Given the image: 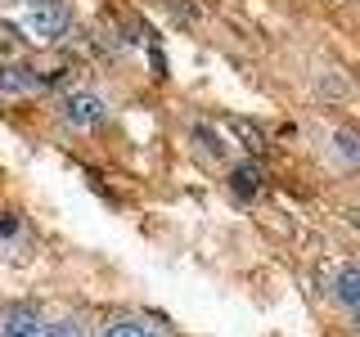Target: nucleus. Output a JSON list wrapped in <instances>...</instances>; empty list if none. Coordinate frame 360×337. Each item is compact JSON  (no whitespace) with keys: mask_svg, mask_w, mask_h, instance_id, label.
<instances>
[{"mask_svg":"<svg viewBox=\"0 0 360 337\" xmlns=\"http://www.w3.org/2000/svg\"><path fill=\"white\" fill-rule=\"evenodd\" d=\"M22 27L37 45H54L72 32V9H68V0H41V5L22 9Z\"/></svg>","mask_w":360,"mask_h":337,"instance_id":"1","label":"nucleus"},{"mask_svg":"<svg viewBox=\"0 0 360 337\" xmlns=\"http://www.w3.org/2000/svg\"><path fill=\"white\" fill-rule=\"evenodd\" d=\"M104 117H108V104H104V95H95V90H68V95L59 99V121L68 131H95V126H104Z\"/></svg>","mask_w":360,"mask_h":337,"instance_id":"2","label":"nucleus"},{"mask_svg":"<svg viewBox=\"0 0 360 337\" xmlns=\"http://www.w3.org/2000/svg\"><path fill=\"white\" fill-rule=\"evenodd\" d=\"M45 86V72L32 63H0V95L5 99H22V95H37Z\"/></svg>","mask_w":360,"mask_h":337,"instance_id":"3","label":"nucleus"},{"mask_svg":"<svg viewBox=\"0 0 360 337\" xmlns=\"http://www.w3.org/2000/svg\"><path fill=\"white\" fill-rule=\"evenodd\" d=\"M0 337H45V319L37 315V306L14 301V306H5V315H0Z\"/></svg>","mask_w":360,"mask_h":337,"instance_id":"4","label":"nucleus"},{"mask_svg":"<svg viewBox=\"0 0 360 337\" xmlns=\"http://www.w3.org/2000/svg\"><path fill=\"white\" fill-rule=\"evenodd\" d=\"M333 301L352 315L360 310V265H342L333 275Z\"/></svg>","mask_w":360,"mask_h":337,"instance_id":"5","label":"nucleus"},{"mask_svg":"<svg viewBox=\"0 0 360 337\" xmlns=\"http://www.w3.org/2000/svg\"><path fill=\"white\" fill-rule=\"evenodd\" d=\"M230 189H234V198H257V194H262V166H257V162H239L230 171Z\"/></svg>","mask_w":360,"mask_h":337,"instance_id":"6","label":"nucleus"},{"mask_svg":"<svg viewBox=\"0 0 360 337\" xmlns=\"http://www.w3.org/2000/svg\"><path fill=\"white\" fill-rule=\"evenodd\" d=\"M95 337H153V329L140 319V315H117V319H108Z\"/></svg>","mask_w":360,"mask_h":337,"instance_id":"7","label":"nucleus"},{"mask_svg":"<svg viewBox=\"0 0 360 337\" xmlns=\"http://www.w3.org/2000/svg\"><path fill=\"white\" fill-rule=\"evenodd\" d=\"M333 153L342 157L347 166H360V131L338 126V131H333Z\"/></svg>","mask_w":360,"mask_h":337,"instance_id":"8","label":"nucleus"},{"mask_svg":"<svg viewBox=\"0 0 360 337\" xmlns=\"http://www.w3.org/2000/svg\"><path fill=\"white\" fill-rule=\"evenodd\" d=\"M45 337H90V329L82 315H59V319L45 324Z\"/></svg>","mask_w":360,"mask_h":337,"instance_id":"9","label":"nucleus"},{"mask_svg":"<svg viewBox=\"0 0 360 337\" xmlns=\"http://www.w3.org/2000/svg\"><path fill=\"white\" fill-rule=\"evenodd\" d=\"M194 140L207 144V153H212V157H221V153H225V144H221V140H217V135H212L207 126H198V131H194Z\"/></svg>","mask_w":360,"mask_h":337,"instance_id":"10","label":"nucleus"},{"mask_svg":"<svg viewBox=\"0 0 360 337\" xmlns=\"http://www.w3.org/2000/svg\"><path fill=\"white\" fill-rule=\"evenodd\" d=\"M18 5H22V9H27V5H41V0H18Z\"/></svg>","mask_w":360,"mask_h":337,"instance_id":"11","label":"nucleus"}]
</instances>
